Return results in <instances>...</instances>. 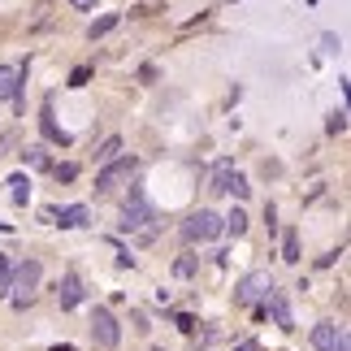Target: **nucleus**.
Here are the masks:
<instances>
[{
    "label": "nucleus",
    "mask_w": 351,
    "mask_h": 351,
    "mask_svg": "<svg viewBox=\"0 0 351 351\" xmlns=\"http://www.w3.org/2000/svg\"><path fill=\"white\" fill-rule=\"evenodd\" d=\"M39 282H44V265L35 261V256H26V261L13 265V282H9V300L13 308H26L35 300V291H39Z\"/></svg>",
    "instance_id": "1"
},
{
    "label": "nucleus",
    "mask_w": 351,
    "mask_h": 351,
    "mask_svg": "<svg viewBox=\"0 0 351 351\" xmlns=\"http://www.w3.org/2000/svg\"><path fill=\"white\" fill-rule=\"evenodd\" d=\"M134 169H139V160H134V156H117V160H109V165L96 173V191H100V195H113L121 182L134 178Z\"/></svg>",
    "instance_id": "2"
},
{
    "label": "nucleus",
    "mask_w": 351,
    "mask_h": 351,
    "mask_svg": "<svg viewBox=\"0 0 351 351\" xmlns=\"http://www.w3.org/2000/svg\"><path fill=\"white\" fill-rule=\"evenodd\" d=\"M217 234H221V217L213 208H199V213H191V217L182 221V239L186 243H208Z\"/></svg>",
    "instance_id": "3"
},
{
    "label": "nucleus",
    "mask_w": 351,
    "mask_h": 351,
    "mask_svg": "<svg viewBox=\"0 0 351 351\" xmlns=\"http://www.w3.org/2000/svg\"><path fill=\"white\" fill-rule=\"evenodd\" d=\"M91 339H96V347H104V351H113L121 343V326H117V317L109 308H96V313H91Z\"/></svg>",
    "instance_id": "4"
},
{
    "label": "nucleus",
    "mask_w": 351,
    "mask_h": 351,
    "mask_svg": "<svg viewBox=\"0 0 351 351\" xmlns=\"http://www.w3.org/2000/svg\"><path fill=\"white\" fill-rule=\"evenodd\" d=\"M147 221H152V208H147V199H143L139 186H130L126 208H121V230H143Z\"/></svg>",
    "instance_id": "5"
},
{
    "label": "nucleus",
    "mask_w": 351,
    "mask_h": 351,
    "mask_svg": "<svg viewBox=\"0 0 351 351\" xmlns=\"http://www.w3.org/2000/svg\"><path fill=\"white\" fill-rule=\"evenodd\" d=\"M208 191H217V195H234V199H247V178H243V173H234L230 165H217V173H213V186Z\"/></svg>",
    "instance_id": "6"
},
{
    "label": "nucleus",
    "mask_w": 351,
    "mask_h": 351,
    "mask_svg": "<svg viewBox=\"0 0 351 351\" xmlns=\"http://www.w3.org/2000/svg\"><path fill=\"white\" fill-rule=\"evenodd\" d=\"M274 291V282H269V274H247L234 287V304H256V300H265V295Z\"/></svg>",
    "instance_id": "7"
},
{
    "label": "nucleus",
    "mask_w": 351,
    "mask_h": 351,
    "mask_svg": "<svg viewBox=\"0 0 351 351\" xmlns=\"http://www.w3.org/2000/svg\"><path fill=\"white\" fill-rule=\"evenodd\" d=\"M83 278H78V274H65L61 278V287H57V304H61V313H70V308H78V304H83Z\"/></svg>",
    "instance_id": "8"
},
{
    "label": "nucleus",
    "mask_w": 351,
    "mask_h": 351,
    "mask_svg": "<svg viewBox=\"0 0 351 351\" xmlns=\"http://www.w3.org/2000/svg\"><path fill=\"white\" fill-rule=\"evenodd\" d=\"M26 83V65H0V100H18Z\"/></svg>",
    "instance_id": "9"
},
{
    "label": "nucleus",
    "mask_w": 351,
    "mask_h": 351,
    "mask_svg": "<svg viewBox=\"0 0 351 351\" xmlns=\"http://www.w3.org/2000/svg\"><path fill=\"white\" fill-rule=\"evenodd\" d=\"M52 221H57L61 230H78V226L91 221V213H87V204H70V208H52Z\"/></svg>",
    "instance_id": "10"
},
{
    "label": "nucleus",
    "mask_w": 351,
    "mask_h": 351,
    "mask_svg": "<svg viewBox=\"0 0 351 351\" xmlns=\"http://www.w3.org/2000/svg\"><path fill=\"white\" fill-rule=\"evenodd\" d=\"M265 308H269V313H274V321H278L282 330H295V326H291V308H287V295H282L278 287L265 295Z\"/></svg>",
    "instance_id": "11"
},
{
    "label": "nucleus",
    "mask_w": 351,
    "mask_h": 351,
    "mask_svg": "<svg viewBox=\"0 0 351 351\" xmlns=\"http://www.w3.org/2000/svg\"><path fill=\"white\" fill-rule=\"evenodd\" d=\"M313 347H317V351H334V347H339V326H334V321H321V326H313Z\"/></svg>",
    "instance_id": "12"
},
{
    "label": "nucleus",
    "mask_w": 351,
    "mask_h": 351,
    "mask_svg": "<svg viewBox=\"0 0 351 351\" xmlns=\"http://www.w3.org/2000/svg\"><path fill=\"white\" fill-rule=\"evenodd\" d=\"M117 22H121V13H104V18H96V22L87 26V39H91V44H96V39H104V35H109Z\"/></svg>",
    "instance_id": "13"
},
{
    "label": "nucleus",
    "mask_w": 351,
    "mask_h": 351,
    "mask_svg": "<svg viewBox=\"0 0 351 351\" xmlns=\"http://www.w3.org/2000/svg\"><path fill=\"white\" fill-rule=\"evenodd\" d=\"M282 261H287V265H300V230H287V234H282Z\"/></svg>",
    "instance_id": "14"
},
{
    "label": "nucleus",
    "mask_w": 351,
    "mask_h": 351,
    "mask_svg": "<svg viewBox=\"0 0 351 351\" xmlns=\"http://www.w3.org/2000/svg\"><path fill=\"white\" fill-rule=\"evenodd\" d=\"M44 134H48V139H52V143H61V147H70V134H65V130L57 126V121H52V109H48V104H44Z\"/></svg>",
    "instance_id": "15"
},
{
    "label": "nucleus",
    "mask_w": 351,
    "mask_h": 351,
    "mask_svg": "<svg viewBox=\"0 0 351 351\" xmlns=\"http://www.w3.org/2000/svg\"><path fill=\"white\" fill-rule=\"evenodd\" d=\"M22 160H26L31 169H52V160H48V152H44V147H26V152H22Z\"/></svg>",
    "instance_id": "16"
},
{
    "label": "nucleus",
    "mask_w": 351,
    "mask_h": 351,
    "mask_svg": "<svg viewBox=\"0 0 351 351\" xmlns=\"http://www.w3.org/2000/svg\"><path fill=\"white\" fill-rule=\"evenodd\" d=\"M13 265H18V261H13L9 252H0V295H9V282H13Z\"/></svg>",
    "instance_id": "17"
},
{
    "label": "nucleus",
    "mask_w": 351,
    "mask_h": 351,
    "mask_svg": "<svg viewBox=\"0 0 351 351\" xmlns=\"http://www.w3.org/2000/svg\"><path fill=\"white\" fill-rule=\"evenodd\" d=\"M221 230L239 239L243 230H247V213H239V208H234V213H230V217H226V221H221Z\"/></svg>",
    "instance_id": "18"
},
{
    "label": "nucleus",
    "mask_w": 351,
    "mask_h": 351,
    "mask_svg": "<svg viewBox=\"0 0 351 351\" xmlns=\"http://www.w3.org/2000/svg\"><path fill=\"white\" fill-rule=\"evenodd\" d=\"M117 152H121V139H117V134H113V139H104V143H100V152H96V160H100V165H109V160H117Z\"/></svg>",
    "instance_id": "19"
},
{
    "label": "nucleus",
    "mask_w": 351,
    "mask_h": 351,
    "mask_svg": "<svg viewBox=\"0 0 351 351\" xmlns=\"http://www.w3.org/2000/svg\"><path fill=\"white\" fill-rule=\"evenodd\" d=\"M9 186H13V199H18V204H26V199H31V182H26L22 173H13Z\"/></svg>",
    "instance_id": "20"
},
{
    "label": "nucleus",
    "mask_w": 351,
    "mask_h": 351,
    "mask_svg": "<svg viewBox=\"0 0 351 351\" xmlns=\"http://www.w3.org/2000/svg\"><path fill=\"white\" fill-rule=\"evenodd\" d=\"M52 178H57V182H74V178H78V165H74V160H65V165H52Z\"/></svg>",
    "instance_id": "21"
},
{
    "label": "nucleus",
    "mask_w": 351,
    "mask_h": 351,
    "mask_svg": "<svg viewBox=\"0 0 351 351\" xmlns=\"http://www.w3.org/2000/svg\"><path fill=\"white\" fill-rule=\"evenodd\" d=\"M173 274H178V278H191L195 274V256H182V261L173 265Z\"/></svg>",
    "instance_id": "22"
},
{
    "label": "nucleus",
    "mask_w": 351,
    "mask_h": 351,
    "mask_svg": "<svg viewBox=\"0 0 351 351\" xmlns=\"http://www.w3.org/2000/svg\"><path fill=\"white\" fill-rule=\"evenodd\" d=\"M87 78H91V70H87V65H78V70L70 74V87H87Z\"/></svg>",
    "instance_id": "23"
},
{
    "label": "nucleus",
    "mask_w": 351,
    "mask_h": 351,
    "mask_svg": "<svg viewBox=\"0 0 351 351\" xmlns=\"http://www.w3.org/2000/svg\"><path fill=\"white\" fill-rule=\"evenodd\" d=\"M343 130H347V113L339 109V113H334V117H330V134H343Z\"/></svg>",
    "instance_id": "24"
},
{
    "label": "nucleus",
    "mask_w": 351,
    "mask_h": 351,
    "mask_svg": "<svg viewBox=\"0 0 351 351\" xmlns=\"http://www.w3.org/2000/svg\"><path fill=\"white\" fill-rule=\"evenodd\" d=\"M70 5H74V9H96L100 0H70Z\"/></svg>",
    "instance_id": "25"
},
{
    "label": "nucleus",
    "mask_w": 351,
    "mask_h": 351,
    "mask_svg": "<svg viewBox=\"0 0 351 351\" xmlns=\"http://www.w3.org/2000/svg\"><path fill=\"white\" fill-rule=\"evenodd\" d=\"M234 351H261V347H256V343H252V339H247V343H239V347H234Z\"/></svg>",
    "instance_id": "26"
},
{
    "label": "nucleus",
    "mask_w": 351,
    "mask_h": 351,
    "mask_svg": "<svg viewBox=\"0 0 351 351\" xmlns=\"http://www.w3.org/2000/svg\"><path fill=\"white\" fill-rule=\"evenodd\" d=\"M52 351H74V347H70V343H61V347H52Z\"/></svg>",
    "instance_id": "27"
}]
</instances>
